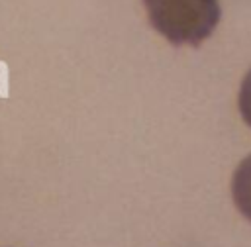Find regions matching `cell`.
<instances>
[{
	"label": "cell",
	"mask_w": 251,
	"mask_h": 247,
	"mask_svg": "<svg viewBox=\"0 0 251 247\" xmlns=\"http://www.w3.org/2000/svg\"><path fill=\"white\" fill-rule=\"evenodd\" d=\"M239 112H241V118L245 120V124L251 127V69L245 74L241 88H239Z\"/></svg>",
	"instance_id": "3957f363"
},
{
	"label": "cell",
	"mask_w": 251,
	"mask_h": 247,
	"mask_svg": "<svg viewBox=\"0 0 251 247\" xmlns=\"http://www.w3.org/2000/svg\"><path fill=\"white\" fill-rule=\"evenodd\" d=\"M151 25L173 45L198 47L216 29L218 0H143Z\"/></svg>",
	"instance_id": "6da1fadb"
},
{
	"label": "cell",
	"mask_w": 251,
	"mask_h": 247,
	"mask_svg": "<svg viewBox=\"0 0 251 247\" xmlns=\"http://www.w3.org/2000/svg\"><path fill=\"white\" fill-rule=\"evenodd\" d=\"M231 194L237 210L251 222V155L239 163L231 180Z\"/></svg>",
	"instance_id": "7a4b0ae2"
}]
</instances>
